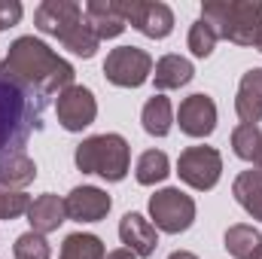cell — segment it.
<instances>
[{"mask_svg": "<svg viewBox=\"0 0 262 259\" xmlns=\"http://www.w3.org/2000/svg\"><path fill=\"white\" fill-rule=\"evenodd\" d=\"M61 259H104V241L98 235L73 232L61 244Z\"/></svg>", "mask_w": 262, "mask_h": 259, "instance_id": "cell-23", "label": "cell"}, {"mask_svg": "<svg viewBox=\"0 0 262 259\" xmlns=\"http://www.w3.org/2000/svg\"><path fill=\"white\" fill-rule=\"evenodd\" d=\"M259 247H262V235L253 226H244V223L229 226V232H226V250L235 259H250Z\"/></svg>", "mask_w": 262, "mask_h": 259, "instance_id": "cell-21", "label": "cell"}, {"mask_svg": "<svg viewBox=\"0 0 262 259\" xmlns=\"http://www.w3.org/2000/svg\"><path fill=\"white\" fill-rule=\"evenodd\" d=\"M12 253H15V259H52V247H49L46 235L25 232V235H18V238H15Z\"/></svg>", "mask_w": 262, "mask_h": 259, "instance_id": "cell-25", "label": "cell"}, {"mask_svg": "<svg viewBox=\"0 0 262 259\" xmlns=\"http://www.w3.org/2000/svg\"><path fill=\"white\" fill-rule=\"evenodd\" d=\"M46 101L0 76V153H25L34 131L43 128Z\"/></svg>", "mask_w": 262, "mask_h": 259, "instance_id": "cell-2", "label": "cell"}, {"mask_svg": "<svg viewBox=\"0 0 262 259\" xmlns=\"http://www.w3.org/2000/svg\"><path fill=\"white\" fill-rule=\"evenodd\" d=\"M73 162L82 174H98L107 183H119L128 174L131 146L122 134H95L76 146Z\"/></svg>", "mask_w": 262, "mask_h": 259, "instance_id": "cell-4", "label": "cell"}, {"mask_svg": "<svg viewBox=\"0 0 262 259\" xmlns=\"http://www.w3.org/2000/svg\"><path fill=\"white\" fill-rule=\"evenodd\" d=\"M140 122L143 131L152 134V137H165L171 125H174V110H171V101L165 95H152L146 104H143V113H140Z\"/></svg>", "mask_w": 262, "mask_h": 259, "instance_id": "cell-20", "label": "cell"}, {"mask_svg": "<svg viewBox=\"0 0 262 259\" xmlns=\"http://www.w3.org/2000/svg\"><path fill=\"white\" fill-rule=\"evenodd\" d=\"M216 40H220V37L213 34V28H210V25H204L201 18L189 28V49H192V55H195V58H207V55L216 49Z\"/></svg>", "mask_w": 262, "mask_h": 259, "instance_id": "cell-27", "label": "cell"}, {"mask_svg": "<svg viewBox=\"0 0 262 259\" xmlns=\"http://www.w3.org/2000/svg\"><path fill=\"white\" fill-rule=\"evenodd\" d=\"M177 174L186 186H192L198 192H207L220 183L223 174V156L213 146H189L180 153L177 159Z\"/></svg>", "mask_w": 262, "mask_h": 259, "instance_id": "cell-7", "label": "cell"}, {"mask_svg": "<svg viewBox=\"0 0 262 259\" xmlns=\"http://www.w3.org/2000/svg\"><path fill=\"white\" fill-rule=\"evenodd\" d=\"M58 40H61L64 49H70L73 55H82V58H92V55L98 52V43H101V40L95 37V31L85 25V18H82L79 25H73L64 37H58Z\"/></svg>", "mask_w": 262, "mask_h": 259, "instance_id": "cell-24", "label": "cell"}, {"mask_svg": "<svg viewBox=\"0 0 262 259\" xmlns=\"http://www.w3.org/2000/svg\"><path fill=\"white\" fill-rule=\"evenodd\" d=\"M177 122H180V131L189 134V137H207L216 128V104L213 98L207 95H189L183 98L180 110H177Z\"/></svg>", "mask_w": 262, "mask_h": 259, "instance_id": "cell-10", "label": "cell"}, {"mask_svg": "<svg viewBox=\"0 0 262 259\" xmlns=\"http://www.w3.org/2000/svg\"><path fill=\"white\" fill-rule=\"evenodd\" d=\"M37 180V165L25 153H0V183L6 189H25Z\"/></svg>", "mask_w": 262, "mask_h": 259, "instance_id": "cell-17", "label": "cell"}, {"mask_svg": "<svg viewBox=\"0 0 262 259\" xmlns=\"http://www.w3.org/2000/svg\"><path fill=\"white\" fill-rule=\"evenodd\" d=\"M201 21L213 28L216 37L235 46H253L262 37V3L259 0H207L201 6Z\"/></svg>", "mask_w": 262, "mask_h": 259, "instance_id": "cell-3", "label": "cell"}, {"mask_svg": "<svg viewBox=\"0 0 262 259\" xmlns=\"http://www.w3.org/2000/svg\"><path fill=\"white\" fill-rule=\"evenodd\" d=\"M116 12L122 15V21L137 28L143 37L149 40H165L174 31V12L168 3H152V0H113Z\"/></svg>", "mask_w": 262, "mask_h": 259, "instance_id": "cell-6", "label": "cell"}, {"mask_svg": "<svg viewBox=\"0 0 262 259\" xmlns=\"http://www.w3.org/2000/svg\"><path fill=\"white\" fill-rule=\"evenodd\" d=\"M149 217L159 232L180 235L195 223V201H192V195L168 186V189H159L156 195H149Z\"/></svg>", "mask_w": 262, "mask_h": 259, "instance_id": "cell-5", "label": "cell"}, {"mask_svg": "<svg viewBox=\"0 0 262 259\" xmlns=\"http://www.w3.org/2000/svg\"><path fill=\"white\" fill-rule=\"evenodd\" d=\"M119 238L134 256H152L156 247H159L156 226L149 220H143L140 213H125L119 220Z\"/></svg>", "mask_w": 262, "mask_h": 259, "instance_id": "cell-13", "label": "cell"}, {"mask_svg": "<svg viewBox=\"0 0 262 259\" xmlns=\"http://www.w3.org/2000/svg\"><path fill=\"white\" fill-rule=\"evenodd\" d=\"M55 116L64 131H82L89 128L98 116V101L92 95V89L85 85H70L58 95L55 101Z\"/></svg>", "mask_w": 262, "mask_h": 259, "instance_id": "cell-9", "label": "cell"}, {"mask_svg": "<svg viewBox=\"0 0 262 259\" xmlns=\"http://www.w3.org/2000/svg\"><path fill=\"white\" fill-rule=\"evenodd\" d=\"M64 207H67V220H73V223H101L110 213L113 201L98 186H76L64 198Z\"/></svg>", "mask_w": 262, "mask_h": 259, "instance_id": "cell-11", "label": "cell"}, {"mask_svg": "<svg viewBox=\"0 0 262 259\" xmlns=\"http://www.w3.org/2000/svg\"><path fill=\"white\" fill-rule=\"evenodd\" d=\"M168 259H198V256H195V253H189V250H174Z\"/></svg>", "mask_w": 262, "mask_h": 259, "instance_id": "cell-31", "label": "cell"}, {"mask_svg": "<svg viewBox=\"0 0 262 259\" xmlns=\"http://www.w3.org/2000/svg\"><path fill=\"white\" fill-rule=\"evenodd\" d=\"M21 12H25V9H21L18 0H0V31L18 25V21H21Z\"/></svg>", "mask_w": 262, "mask_h": 259, "instance_id": "cell-29", "label": "cell"}, {"mask_svg": "<svg viewBox=\"0 0 262 259\" xmlns=\"http://www.w3.org/2000/svg\"><path fill=\"white\" fill-rule=\"evenodd\" d=\"M149 73H152V58H149V52H143L137 46H119L104 61L107 82H113L119 89H137V85H143L149 79Z\"/></svg>", "mask_w": 262, "mask_h": 259, "instance_id": "cell-8", "label": "cell"}, {"mask_svg": "<svg viewBox=\"0 0 262 259\" xmlns=\"http://www.w3.org/2000/svg\"><path fill=\"white\" fill-rule=\"evenodd\" d=\"M259 40H262V37H259Z\"/></svg>", "mask_w": 262, "mask_h": 259, "instance_id": "cell-34", "label": "cell"}, {"mask_svg": "<svg viewBox=\"0 0 262 259\" xmlns=\"http://www.w3.org/2000/svg\"><path fill=\"white\" fill-rule=\"evenodd\" d=\"M28 207H31L28 195L18 192V189H6L0 183V220H15V217L28 213Z\"/></svg>", "mask_w": 262, "mask_h": 259, "instance_id": "cell-28", "label": "cell"}, {"mask_svg": "<svg viewBox=\"0 0 262 259\" xmlns=\"http://www.w3.org/2000/svg\"><path fill=\"white\" fill-rule=\"evenodd\" d=\"M232 195L253 220H262V171H241L235 177Z\"/></svg>", "mask_w": 262, "mask_h": 259, "instance_id": "cell-19", "label": "cell"}, {"mask_svg": "<svg viewBox=\"0 0 262 259\" xmlns=\"http://www.w3.org/2000/svg\"><path fill=\"white\" fill-rule=\"evenodd\" d=\"M235 113L244 125H256L262 119V67H253L241 76L238 98H235Z\"/></svg>", "mask_w": 262, "mask_h": 259, "instance_id": "cell-14", "label": "cell"}, {"mask_svg": "<svg viewBox=\"0 0 262 259\" xmlns=\"http://www.w3.org/2000/svg\"><path fill=\"white\" fill-rule=\"evenodd\" d=\"M82 18H85V25L95 31L98 40H113V37H119V34L128 28V25L122 21V15L116 12V3H113V0H89Z\"/></svg>", "mask_w": 262, "mask_h": 259, "instance_id": "cell-16", "label": "cell"}, {"mask_svg": "<svg viewBox=\"0 0 262 259\" xmlns=\"http://www.w3.org/2000/svg\"><path fill=\"white\" fill-rule=\"evenodd\" d=\"M171 174V162L162 149H146L137 159V183L140 186H156Z\"/></svg>", "mask_w": 262, "mask_h": 259, "instance_id": "cell-22", "label": "cell"}, {"mask_svg": "<svg viewBox=\"0 0 262 259\" xmlns=\"http://www.w3.org/2000/svg\"><path fill=\"white\" fill-rule=\"evenodd\" d=\"M79 21H82V6L73 0H43L34 12V25L52 37H64Z\"/></svg>", "mask_w": 262, "mask_h": 259, "instance_id": "cell-12", "label": "cell"}, {"mask_svg": "<svg viewBox=\"0 0 262 259\" xmlns=\"http://www.w3.org/2000/svg\"><path fill=\"white\" fill-rule=\"evenodd\" d=\"M192 76H195L192 61H186V58H180V55H165V58H159V61H156V73H152L159 92L180 89V85L192 82Z\"/></svg>", "mask_w": 262, "mask_h": 259, "instance_id": "cell-18", "label": "cell"}, {"mask_svg": "<svg viewBox=\"0 0 262 259\" xmlns=\"http://www.w3.org/2000/svg\"><path fill=\"white\" fill-rule=\"evenodd\" d=\"M104 259H137V256L131 253L128 247H119V250H113V253H107Z\"/></svg>", "mask_w": 262, "mask_h": 259, "instance_id": "cell-30", "label": "cell"}, {"mask_svg": "<svg viewBox=\"0 0 262 259\" xmlns=\"http://www.w3.org/2000/svg\"><path fill=\"white\" fill-rule=\"evenodd\" d=\"M73 64L64 61L61 55H55L43 40L37 37H18L6 58L0 61V76L18 82L21 89H28L37 98H52L61 95L64 89L73 85Z\"/></svg>", "mask_w": 262, "mask_h": 259, "instance_id": "cell-1", "label": "cell"}, {"mask_svg": "<svg viewBox=\"0 0 262 259\" xmlns=\"http://www.w3.org/2000/svg\"><path fill=\"white\" fill-rule=\"evenodd\" d=\"M67 220V207H64V198L46 192V195H37L28 207V223H31V232L37 235H49V232H58V226Z\"/></svg>", "mask_w": 262, "mask_h": 259, "instance_id": "cell-15", "label": "cell"}, {"mask_svg": "<svg viewBox=\"0 0 262 259\" xmlns=\"http://www.w3.org/2000/svg\"><path fill=\"white\" fill-rule=\"evenodd\" d=\"M253 165L262 171V140H259V149H256V156H253Z\"/></svg>", "mask_w": 262, "mask_h": 259, "instance_id": "cell-32", "label": "cell"}, {"mask_svg": "<svg viewBox=\"0 0 262 259\" xmlns=\"http://www.w3.org/2000/svg\"><path fill=\"white\" fill-rule=\"evenodd\" d=\"M250 259H262V247H259V250H256V253H253Z\"/></svg>", "mask_w": 262, "mask_h": 259, "instance_id": "cell-33", "label": "cell"}, {"mask_svg": "<svg viewBox=\"0 0 262 259\" xmlns=\"http://www.w3.org/2000/svg\"><path fill=\"white\" fill-rule=\"evenodd\" d=\"M259 140H262V131L256 125H238V128L232 131V149H235V156L238 159H244V162H253V156H256V149H259Z\"/></svg>", "mask_w": 262, "mask_h": 259, "instance_id": "cell-26", "label": "cell"}]
</instances>
